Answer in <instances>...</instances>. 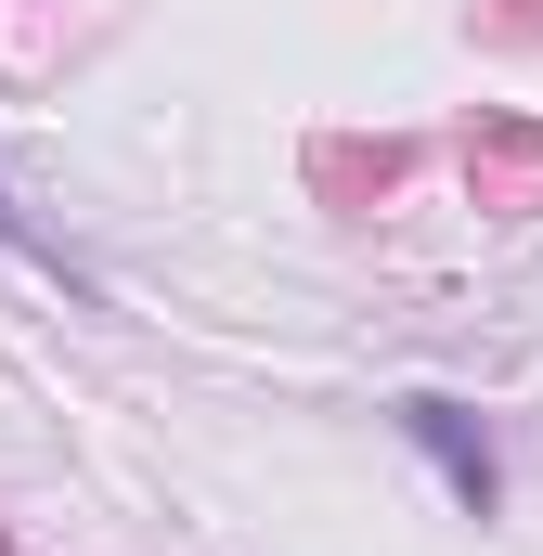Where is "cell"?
I'll list each match as a JSON object with an SVG mask.
<instances>
[{"label":"cell","mask_w":543,"mask_h":556,"mask_svg":"<svg viewBox=\"0 0 543 556\" xmlns=\"http://www.w3.org/2000/svg\"><path fill=\"white\" fill-rule=\"evenodd\" d=\"M402 440L440 466V479H453V505H466V518H505V453H492V427L466 415V402L414 389V402H402Z\"/></svg>","instance_id":"obj_1"},{"label":"cell","mask_w":543,"mask_h":556,"mask_svg":"<svg viewBox=\"0 0 543 556\" xmlns=\"http://www.w3.org/2000/svg\"><path fill=\"white\" fill-rule=\"evenodd\" d=\"M0 247H26V220H13V207H0Z\"/></svg>","instance_id":"obj_2"}]
</instances>
